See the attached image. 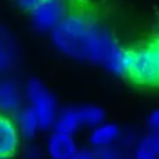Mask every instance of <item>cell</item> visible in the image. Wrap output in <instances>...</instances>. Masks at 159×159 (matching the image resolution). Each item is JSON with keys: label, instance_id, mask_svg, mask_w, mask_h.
Listing matches in <instances>:
<instances>
[{"label": "cell", "instance_id": "1", "mask_svg": "<svg viewBox=\"0 0 159 159\" xmlns=\"http://www.w3.org/2000/svg\"><path fill=\"white\" fill-rule=\"evenodd\" d=\"M102 25L92 16L74 12L52 31V42L59 51L75 60H89L91 49Z\"/></svg>", "mask_w": 159, "mask_h": 159}, {"label": "cell", "instance_id": "2", "mask_svg": "<svg viewBox=\"0 0 159 159\" xmlns=\"http://www.w3.org/2000/svg\"><path fill=\"white\" fill-rule=\"evenodd\" d=\"M129 75L139 85L158 86L159 39L133 51V62Z\"/></svg>", "mask_w": 159, "mask_h": 159}, {"label": "cell", "instance_id": "3", "mask_svg": "<svg viewBox=\"0 0 159 159\" xmlns=\"http://www.w3.org/2000/svg\"><path fill=\"white\" fill-rule=\"evenodd\" d=\"M26 96L31 107L39 120L40 129L48 130L55 125L58 117L57 100L45 84L37 79H31L26 85Z\"/></svg>", "mask_w": 159, "mask_h": 159}, {"label": "cell", "instance_id": "4", "mask_svg": "<svg viewBox=\"0 0 159 159\" xmlns=\"http://www.w3.org/2000/svg\"><path fill=\"white\" fill-rule=\"evenodd\" d=\"M31 13L37 31L52 32L66 18L68 7L66 0H43Z\"/></svg>", "mask_w": 159, "mask_h": 159}, {"label": "cell", "instance_id": "5", "mask_svg": "<svg viewBox=\"0 0 159 159\" xmlns=\"http://www.w3.org/2000/svg\"><path fill=\"white\" fill-rule=\"evenodd\" d=\"M19 128L8 116L0 119V155L1 158H10L16 152L20 143Z\"/></svg>", "mask_w": 159, "mask_h": 159}, {"label": "cell", "instance_id": "6", "mask_svg": "<svg viewBox=\"0 0 159 159\" xmlns=\"http://www.w3.org/2000/svg\"><path fill=\"white\" fill-rule=\"evenodd\" d=\"M76 150L72 134L55 131L47 142V152L51 159H70Z\"/></svg>", "mask_w": 159, "mask_h": 159}, {"label": "cell", "instance_id": "7", "mask_svg": "<svg viewBox=\"0 0 159 159\" xmlns=\"http://www.w3.org/2000/svg\"><path fill=\"white\" fill-rule=\"evenodd\" d=\"M22 96L16 83L6 80L0 84V108L5 113H18L21 110Z\"/></svg>", "mask_w": 159, "mask_h": 159}, {"label": "cell", "instance_id": "8", "mask_svg": "<svg viewBox=\"0 0 159 159\" xmlns=\"http://www.w3.org/2000/svg\"><path fill=\"white\" fill-rule=\"evenodd\" d=\"M120 137V129L113 123H102L94 128L89 136V143L96 149L111 146Z\"/></svg>", "mask_w": 159, "mask_h": 159}, {"label": "cell", "instance_id": "9", "mask_svg": "<svg viewBox=\"0 0 159 159\" xmlns=\"http://www.w3.org/2000/svg\"><path fill=\"white\" fill-rule=\"evenodd\" d=\"M16 125L20 134L24 139H32L35 137L37 131L40 129V123L37 115L31 106L22 108L16 113Z\"/></svg>", "mask_w": 159, "mask_h": 159}, {"label": "cell", "instance_id": "10", "mask_svg": "<svg viewBox=\"0 0 159 159\" xmlns=\"http://www.w3.org/2000/svg\"><path fill=\"white\" fill-rule=\"evenodd\" d=\"M16 60V48L13 38L6 30L1 31L0 38V70L2 72L11 70Z\"/></svg>", "mask_w": 159, "mask_h": 159}, {"label": "cell", "instance_id": "11", "mask_svg": "<svg viewBox=\"0 0 159 159\" xmlns=\"http://www.w3.org/2000/svg\"><path fill=\"white\" fill-rule=\"evenodd\" d=\"M81 125L82 121L80 118L79 108H66L60 113H58L53 128L55 131L58 132L73 134Z\"/></svg>", "mask_w": 159, "mask_h": 159}, {"label": "cell", "instance_id": "12", "mask_svg": "<svg viewBox=\"0 0 159 159\" xmlns=\"http://www.w3.org/2000/svg\"><path fill=\"white\" fill-rule=\"evenodd\" d=\"M133 62V51L121 48L117 51L111 60L105 66V68L111 73L117 75L129 74Z\"/></svg>", "mask_w": 159, "mask_h": 159}, {"label": "cell", "instance_id": "13", "mask_svg": "<svg viewBox=\"0 0 159 159\" xmlns=\"http://www.w3.org/2000/svg\"><path fill=\"white\" fill-rule=\"evenodd\" d=\"M159 155V131L145 135L136 146L137 158H157Z\"/></svg>", "mask_w": 159, "mask_h": 159}, {"label": "cell", "instance_id": "14", "mask_svg": "<svg viewBox=\"0 0 159 159\" xmlns=\"http://www.w3.org/2000/svg\"><path fill=\"white\" fill-rule=\"evenodd\" d=\"M80 118L82 124L87 125L89 128H96L104 123L105 120V111L102 108L94 105H87L79 108Z\"/></svg>", "mask_w": 159, "mask_h": 159}, {"label": "cell", "instance_id": "15", "mask_svg": "<svg viewBox=\"0 0 159 159\" xmlns=\"http://www.w3.org/2000/svg\"><path fill=\"white\" fill-rule=\"evenodd\" d=\"M95 152L97 155V159H121L119 150L116 149L112 146L98 148Z\"/></svg>", "mask_w": 159, "mask_h": 159}, {"label": "cell", "instance_id": "16", "mask_svg": "<svg viewBox=\"0 0 159 159\" xmlns=\"http://www.w3.org/2000/svg\"><path fill=\"white\" fill-rule=\"evenodd\" d=\"M24 159H42V149L37 145H29L23 152Z\"/></svg>", "mask_w": 159, "mask_h": 159}, {"label": "cell", "instance_id": "17", "mask_svg": "<svg viewBox=\"0 0 159 159\" xmlns=\"http://www.w3.org/2000/svg\"><path fill=\"white\" fill-rule=\"evenodd\" d=\"M70 159H97V155L91 149H77Z\"/></svg>", "mask_w": 159, "mask_h": 159}, {"label": "cell", "instance_id": "18", "mask_svg": "<svg viewBox=\"0 0 159 159\" xmlns=\"http://www.w3.org/2000/svg\"><path fill=\"white\" fill-rule=\"evenodd\" d=\"M21 8H23L24 10H27V11H33L43 0H16Z\"/></svg>", "mask_w": 159, "mask_h": 159}, {"label": "cell", "instance_id": "19", "mask_svg": "<svg viewBox=\"0 0 159 159\" xmlns=\"http://www.w3.org/2000/svg\"><path fill=\"white\" fill-rule=\"evenodd\" d=\"M149 126L154 131H159V108L156 109L148 118Z\"/></svg>", "mask_w": 159, "mask_h": 159}, {"label": "cell", "instance_id": "20", "mask_svg": "<svg viewBox=\"0 0 159 159\" xmlns=\"http://www.w3.org/2000/svg\"><path fill=\"white\" fill-rule=\"evenodd\" d=\"M137 159H157V158H137Z\"/></svg>", "mask_w": 159, "mask_h": 159}, {"label": "cell", "instance_id": "21", "mask_svg": "<svg viewBox=\"0 0 159 159\" xmlns=\"http://www.w3.org/2000/svg\"><path fill=\"white\" fill-rule=\"evenodd\" d=\"M157 159H159V155H158V157H157Z\"/></svg>", "mask_w": 159, "mask_h": 159}, {"label": "cell", "instance_id": "22", "mask_svg": "<svg viewBox=\"0 0 159 159\" xmlns=\"http://www.w3.org/2000/svg\"><path fill=\"white\" fill-rule=\"evenodd\" d=\"M1 159H6V158H1Z\"/></svg>", "mask_w": 159, "mask_h": 159}, {"label": "cell", "instance_id": "23", "mask_svg": "<svg viewBox=\"0 0 159 159\" xmlns=\"http://www.w3.org/2000/svg\"><path fill=\"white\" fill-rule=\"evenodd\" d=\"M158 39H159V38H158Z\"/></svg>", "mask_w": 159, "mask_h": 159}]
</instances>
